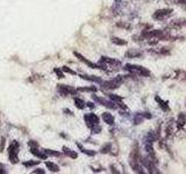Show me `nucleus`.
Returning <instances> with one entry per match:
<instances>
[{"label":"nucleus","mask_w":186,"mask_h":174,"mask_svg":"<svg viewBox=\"0 0 186 174\" xmlns=\"http://www.w3.org/2000/svg\"><path fill=\"white\" fill-rule=\"evenodd\" d=\"M126 71L133 73V75H141V77H149L150 75V71L147 70L145 67L143 66H140V65H133V64H127L124 67H123Z\"/></svg>","instance_id":"nucleus-1"},{"label":"nucleus","mask_w":186,"mask_h":174,"mask_svg":"<svg viewBox=\"0 0 186 174\" xmlns=\"http://www.w3.org/2000/svg\"><path fill=\"white\" fill-rule=\"evenodd\" d=\"M19 143L18 142H12L11 145L8 146V158L11 160V163L16 164L19 161L18 159V153H19Z\"/></svg>","instance_id":"nucleus-2"},{"label":"nucleus","mask_w":186,"mask_h":174,"mask_svg":"<svg viewBox=\"0 0 186 174\" xmlns=\"http://www.w3.org/2000/svg\"><path fill=\"white\" fill-rule=\"evenodd\" d=\"M123 80H124L123 75H119V77H116V78L112 79V80L102 81L101 84H102V87L106 88V89H115L123 82Z\"/></svg>","instance_id":"nucleus-3"},{"label":"nucleus","mask_w":186,"mask_h":174,"mask_svg":"<svg viewBox=\"0 0 186 174\" xmlns=\"http://www.w3.org/2000/svg\"><path fill=\"white\" fill-rule=\"evenodd\" d=\"M140 161L142 163V165L149 171V173H158V171H157V168H156V163L155 161H152L148 156L147 157H144V158H140Z\"/></svg>","instance_id":"nucleus-4"},{"label":"nucleus","mask_w":186,"mask_h":174,"mask_svg":"<svg viewBox=\"0 0 186 174\" xmlns=\"http://www.w3.org/2000/svg\"><path fill=\"white\" fill-rule=\"evenodd\" d=\"M172 9L171 8H163V9H158V11H156L155 13H154V15H152V18L155 19V20H164V19H166V18H170L171 15H172Z\"/></svg>","instance_id":"nucleus-5"},{"label":"nucleus","mask_w":186,"mask_h":174,"mask_svg":"<svg viewBox=\"0 0 186 174\" xmlns=\"http://www.w3.org/2000/svg\"><path fill=\"white\" fill-rule=\"evenodd\" d=\"M84 120H85V123L87 124V126H89L90 129L99 124V117H98L95 114H92V113L86 114V115L84 116Z\"/></svg>","instance_id":"nucleus-6"},{"label":"nucleus","mask_w":186,"mask_h":174,"mask_svg":"<svg viewBox=\"0 0 186 174\" xmlns=\"http://www.w3.org/2000/svg\"><path fill=\"white\" fill-rule=\"evenodd\" d=\"M100 64L101 65H111L112 67H115V69H119L121 66V62L113 59V58H108V57H101Z\"/></svg>","instance_id":"nucleus-7"},{"label":"nucleus","mask_w":186,"mask_h":174,"mask_svg":"<svg viewBox=\"0 0 186 174\" xmlns=\"http://www.w3.org/2000/svg\"><path fill=\"white\" fill-rule=\"evenodd\" d=\"M58 92L62 95H74L77 93V89L72 88L68 85H58Z\"/></svg>","instance_id":"nucleus-8"},{"label":"nucleus","mask_w":186,"mask_h":174,"mask_svg":"<svg viewBox=\"0 0 186 174\" xmlns=\"http://www.w3.org/2000/svg\"><path fill=\"white\" fill-rule=\"evenodd\" d=\"M73 55L79 59V60H82V62H84L86 65H89L90 67H92V69H101V70H104V67L101 66V65H99V64H94L92 62H90V60H87L83 55H80V53H78V52H73Z\"/></svg>","instance_id":"nucleus-9"},{"label":"nucleus","mask_w":186,"mask_h":174,"mask_svg":"<svg viewBox=\"0 0 186 174\" xmlns=\"http://www.w3.org/2000/svg\"><path fill=\"white\" fill-rule=\"evenodd\" d=\"M93 99L95 100L97 102L101 103L102 106H105V107H107V108H111V109H116V107H117L115 102H113L112 100L108 101V100H105V99H102V98H98L97 95H93Z\"/></svg>","instance_id":"nucleus-10"},{"label":"nucleus","mask_w":186,"mask_h":174,"mask_svg":"<svg viewBox=\"0 0 186 174\" xmlns=\"http://www.w3.org/2000/svg\"><path fill=\"white\" fill-rule=\"evenodd\" d=\"M167 27H169V28H172V29H175V30H177V29H179V28H182V27H186V19L175 20V21H172Z\"/></svg>","instance_id":"nucleus-11"},{"label":"nucleus","mask_w":186,"mask_h":174,"mask_svg":"<svg viewBox=\"0 0 186 174\" xmlns=\"http://www.w3.org/2000/svg\"><path fill=\"white\" fill-rule=\"evenodd\" d=\"M185 124H186V116L183 113H180V114L178 115V117H177L176 126H177V129H183Z\"/></svg>","instance_id":"nucleus-12"},{"label":"nucleus","mask_w":186,"mask_h":174,"mask_svg":"<svg viewBox=\"0 0 186 174\" xmlns=\"http://www.w3.org/2000/svg\"><path fill=\"white\" fill-rule=\"evenodd\" d=\"M155 100H156V102L160 104V107L162 108V110H164V112H169V110H170L169 103H167L166 101L162 100V98H160L158 95H156V97H155Z\"/></svg>","instance_id":"nucleus-13"},{"label":"nucleus","mask_w":186,"mask_h":174,"mask_svg":"<svg viewBox=\"0 0 186 174\" xmlns=\"http://www.w3.org/2000/svg\"><path fill=\"white\" fill-rule=\"evenodd\" d=\"M30 152H31V154H34L35 157H37V158H40V159H44V160H46V158H48V156H46V153H44L43 151H39L37 148H31V149H30Z\"/></svg>","instance_id":"nucleus-14"},{"label":"nucleus","mask_w":186,"mask_h":174,"mask_svg":"<svg viewBox=\"0 0 186 174\" xmlns=\"http://www.w3.org/2000/svg\"><path fill=\"white\" fill-rule=\"evenodd\" d=\"M102 120H104V122L107 123V124H109V125L114 124V116H113L112 114H109V113H104V114H102Z\"/></svg>","instance_id":"nucleus-15"},{"label":"nucleus","mask_w":186,"mask_h":174,"mask_svg":"<svg viewBox=\"0 0 186 174\" xmlns=\"http://www.w3.org/2000/svg\"><path fill=\"white\" fill-rule=\"evenodd\" d=\"M126 56H127V57H130V58H136V57H142V56H143V52L140 51V50L132 49L126 53Z\"/></svg>","instance_id":"nucleus-16"},{"label":"nucleus","mask_w":186,"mask_h":174,"mask_svg":"<svg viewBox=\"0 0 186 174\" xmlns=\"http://www.w3.org/2000/svg\"><path fill=\"white\" fill-rule=\"evenodd\" d=\"M63 153H64L65 156L70 157V158H72V159H76V158L78 157V154H77L74 151H72V150L68 149L67 146H63Z\"/></svg>","instance_id":"nucleus-17"},{"label":"nucleus","mask_w":186,"mask_h":174,"mask_svg":"<svg viewBox=\"0 0 186 174\" xmlns=\"http://www.w3.org/2000/svg\"><path fill=\"white\" fill-rule=\"evenodd\" d=\"M46 168L50 171V172H58L59 171V167L56 165V164H54V163H51V161H46Z\"/></svg>","instance_id":"nucleus-18"},{"label":"nucleus","mask_w":186,"mask_h":174,"mask_svg":"<svg viewBox=\"0 0 186 174\" xmlns=\"http://www.w3.org/2000/svg\"><path fill=\"white\" fill-rule=\"evenodd\" d=\"M83 79H86V80H90V81H95V82H99L101 84L102 80L99 78V77H95V75H80Z\"/></svg>","instance_id":"nucleus-19"},{"label":"nucleus","mask_w":186,"mask_h":174,"mask_svg":"<svg viewBox=\"0 0 186 174\" xmlns=\"http://www.w3.org/2000/svg\"><path fill=\"white\" fill-rule=\"evenodd\" d=\"M111 40H112V43H114L116 45H126V44H127V42H126L124 40L119 38V37H112Z\"/></svg>","instance_id":"nucleus-20"},{"label":"nucleus","mask_w":186,"mask_h":174,"mask_svg":"<svg viewBox=\"0 0 186 174\" xmlns=\"http://www.w3.org/2000/svg\"><path fill=\"white\" fill-rule=\"evenodd\" d=\"M77 146H78L79 149L82 150V152H83V153H85V154H87V156H90V157H93V156H95V152H94V151H92V150L84 149V148H83V145H80L79 143L77 144Z\"/></svg>","instance_id":"nucleus-21"},{"label":"nucleus","mask_w":186,"mask_h":174,"mask_svg":"<svg viewBox=\"0 0 186 174\" xmlns=\"http://www.w3.org/2000/svg\"><path fill=\"white\" fill-rule=\"evenodd\" d=\"M74 104H76V107H77L78 109H84V108H85V102L82 99L76 98V99H74Z\"/></svg>","instance_id":"nucleus-22"},{"label":"nucleus","mask_w":186,"mask_h":174,"mask_svg":"<svg viewBox=\"0 0 186 174\" xmlns=\"http://www.w3.org/2000/svg\"><path fill=\"white\" fill-rule=\"evenodd\" d=\"M43 152L46 153V156H54V157H59V156H61V153H59V152H57V151H55V150L44 149L43 150Z\"/></svg>","instance_id":"nucleus-23"},{"label":"nucleus","mask_w":186,"mask_h":174,"mask_svg":"<svg viewBox=\"0 0 186 174\" xmlns=\"http://www.w3.org/2000/svg\"><path fill=\"white\" fill-rule=\"evenodd\" d=\"M143 120H144V117H143L142 114H140V113L136 114L135 117H134V124H141L143 122Z\"/></svg>","instance_id":"nucleus-24"},{"label":"nucleus","mask_w":186,"mask_h":174,"mask_svg":"<svg viewBox=\"0 0 186 174\" xmlns=\"http://www.w3.org/2000/svg\"><path fill=\"white\" fill-rule=\"evenodd\" d=\"M109 99L112 100L113 102H115L116 104H119V103L122 102V98L117 97V95H115V94H109Z\"/></svg>","instance_id":"nucleus-25"},{"label":"nucleus","mask_w":186,"mask_h":174,"mask_svg":"<svg viewBox=\"0 0 186 174\" xmlns=\"http://www.w3.org/2000/svg\"><path fill=\"white\" fill-rule=\"evenodd\" d=\"M111 149H112V145H111V144H106V145H104V146L101 148L100 152H101V153H107V152L111 151Z\"/></svg>","instance_id":"nucleus-26"},{"label":"nucleus","mask_w":186,"mask_h":174,"mask_svg":"<svg viewBox=\"0 0 186 174\" xmlns=\"http://www.w3.org/2000/svg\"><path fill=\"white\" fill-rule=\"evenodd\" d=\"M77 91H82V92H97V87H85V88H79Z\"/></svg>","instance_id":"nucleus-27"},{"label":"nucleus","mask_w":186,"mask_h":174,"mask_svg":"<svg viewBox=\"0 0 186 174\" xmlns=\"http://www.w3.org/2000/svg\"><path fill=\"white\" fill-rule=\"evenodd\" d=\"M91 131H92L93 134H99L100 131H101V126L98 124L95 125V126H93V128H91Z\"/></svg>","instance_id":"nucleus-28"},{"label":"nucleus","mask_w":186,"mask_h":174,"mask_svg":"<svg viewBox=\"0 0 186 174\" xmlns=\"http://www.w3.org/2000/svg\"><path fill=\"white\" fill-rule=\"evenodd\" d=\"M37 164H39V161H34V160H31V161H27V163H24L23 165H24L26 167H31V166L37 165Z\"/></svg>","instance_id":"nucleus-29"},{"label":"nucleus","mask_w":186,"mask_h":174,"mask_svg":"<svg viewBox=\"0 0 186 174\" xmlns=\"http://www.w3.org/2000/svg\"><path fill=\"white\" fill-rule=\"evenodd\" d=\"M62 70H63L64 72H68V73H71V75H76V72H74V71H72L71 69H69L68 66H63V67H62Z\"/></svg>","instance_id":"nucleus-30"},{"label":"nucleus","mask_w":186,"mask_h":174,"mask_svg":"<svg viewBox=\"0 0 186 174\" xmlns=\"http://www.w3.org/2000/svg\"><path fill=\"white\" fill-rule=\"evenodd\" d=\"M54 71H55V73H56V75H58V78H63V77H64V75H63V72H62V71H61L59 69H55Z\"/></svg>","instance_id":"nucleus-31"},{"label":"nucleus","mask_w":186,"mask_h":174,"mask_svg":"<svg viewBox=\"0 0 186 174\" xmlns=\"http://www.w3.org/2000/svg\"><path fill=\"white\" fill-rule=\"evenodd\" d=\"M31 173H37V174H44V170L42 168H37V170H34Z\"/></svg>","instance_id":"nucleus-32"},{"label":"nucleus","mask_w":186,"mask_h":174,"mask_svg":"<svg viewBox=\"0 0 186 174\" xmlns=\"http://www.w3.org/2000/svg\"><path fill=\"white\" fill-rule=\"evenodd\" d=\"M142 115H143L144 119H151L152 117V115L150 113H142Z\"/></svg>","instance_id":"nucleus-33"},{"label":"nucleus","mask_w":186,"mask_h":174,"mask_svg":"<svg viewBox=\"0 0 186 174\" xmlns=\"http://www.w3.org/2000/svg\"><path fill=\"white\" fill-rule=\"evenodd\" d=\"M29 145H30L31 148H37V143H35L34 141H30V142H29Z\"/></svg>","instance_id":"nucleus-34"},{"label":"nucleus","mask_w":186,"mask_h":174,"mask_svg":"<svg viewBox=\"0 0 186 174\" xmlns=\"http://www.w3.org/2000/svg\"><path fill=\"white\" fill-rule=\"evenodd\" d=\"M111 170H112V172H113V173H119V172L115 170V167H114V166H111Z\"/></svg>","instance_id":"nucleus-35"},{"label":"nucleus","mask_w":186,"mask_h":174,"mask_svg":"<svg viewBox=\"0 0 186 174\" xmlns=\"http://www.w3.org/2000/svg\"><path fill=\"white\" fill-rule=\"evenodd\" d=\"M87 106H89V107H91V108H94V103H92V102H89V103H87Z\"/></svg>","instance_id":"nucleus-36"},{"label":"nucleus","mask_w":186,"mask_h":174,"mask_svg":"<svg viewBox=\"0 0 186 174\" xmlns=\"http://www.w3.org/2000/svg\"><path fill=\"white\" fill-rule=\"evenodd\" d=\"M6 172L5 171H2V168H0V174H5Z\"/></svg>","instance_id":"nucleus-37"},{"label":"nucleus","mask_w":186,"mask_h":174,"mask_svg":"<svg viewBox=\"0 0 186 174\" xmlns=\"http://www.w3.org/2000/svg\"><path fill=\"white\" fill-rule=\"evenodd\" d=\"M185 106H186V104H185Z\"/></svg>","instance_id":"nucleus-38"}]
</instances>
